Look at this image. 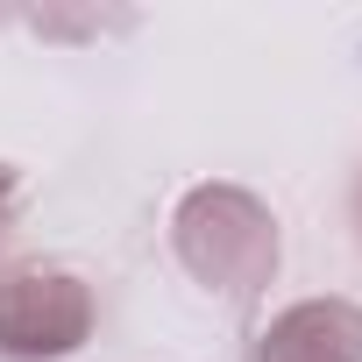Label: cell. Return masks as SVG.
<instances>
[{
    "instance_id": "7a4b0ae2",
    "label": "cell",
    "mask_w": 362,
    "mask_h": 362,
    "mask_svg": "<svg viewBox=\"0 0 362 362\" xmlns=\"http://www.w3.org/2000/svg\"><path fill=\"white\" fill-rule=\"evenodd\" d=\"M93 334V291L71 270H8L0 277V355L43 362L71 355Z\"/></svg>"
},
{
    "instance_id": "5b68a950",
    "label": "cell",
    "mask_w": 362,
    "mask_h": 362,
    "mask_svg": "<svg viewBox=\"0 0 362 362\" xmlns=\"http://www.w3.org/2000/svg\"><path fill=\"white\" fill-rule=\"evenodd\" d=\"M355 214H362V192H355Z\"/></svg>"
},
{
    "instance_id": "277c9868",
    "label": "cell",
    "mask_w": 362,
    "mask_h": 362,
    "mask_svg": "<svg viewBox=\"0 0 362 362\" xmlns=\"http://www.w3.org/2000/svg\"><path fill=\"white\" fill-rule=\"evenodd\" d=\"M15 199H22V177H15L8 163H0V228H8V221H15Z\"/></svg>"
},
{
    "instance_id": "6da1fadb",
    "label": "cell",
    "mask_w": 362,
    "mask_h": 362,
    "mask_svg": "<svg viewBox=\"0 0 362 362\" xmlns=\"http://www.w3.org/2000/svg\"><path fill=\"white\" fill-rule=\"evenodd\" d=\"M170 242L177 256H185V270L228 298H256L277 270V221L256 192L242 185H199L185 192V206H177L170 221Z\"/></svg>"
},
{
    "instance_id": "3957f363",
    "label": "cell",
    "mask_w": 362,
    "mask_h": 362,
    "mask_svg": "<svg viewBox=\"0 0 362 362\" xmlns=\"http://www.w3.org/2000/svg\"><path fill=\"white\" fill-rule=\"evenodd\" d=\"M256 362H362V305L305 298V305L277 313Z\"/></svg>"
}]
</instances>
